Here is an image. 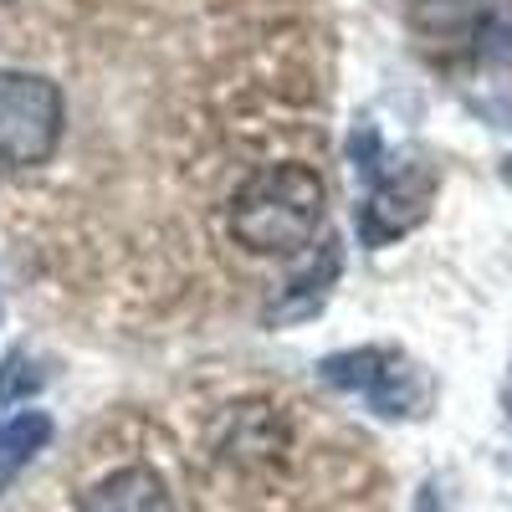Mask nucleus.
Here are the masks:
<instances>
[{
	"instance_id": "obj_1",
	"label": "nucleus",
	"mask_w": 512,
	"mask_h": 512,
	"mask_svg": "<svg viewBox=\"0 0 512 512\" xmlns=\"http://www.w3.org/2000/svg\"><path fill=\"white\" fill-rule=\"evenodd\" d=\"M328 210L323 175L308 164H267L231 200V236L246 251H303Z\"/></svg>"
},
{
	"instance_id": "obj_2",
	"label": "nucleus",
	"mask_w": 512,
	"mask_h": 512,
	"mask_svg": "<svg viewBox=\"0 0 512 512\" xmlns=\"http://www.w3.org/2000/svg\"><path fill=\"white\" fill-rule=\"evenodd\" d=\"M318 379L333 384V390L364 395L369 410L384 415V420H410V415H425V405H431V374H425L415 359H405L400 349L328 354L318 364Z\"/></svg>"
},
{
	"instance_id": "obj_3",
	"label": "nucleus",
	"mask_w": 512,
	"mask_h": 512,
	"mask_svg": "<svg viewBox=\"0 0 512 512\" xmlns=\"http://www.w3.org/2000/svg\"><path fill=\"white\" fill-rule=\"evenodd\" d=\"M62 144V93L52 77L0 72V164H47Z\"/></svg>"
},
{
	"instance_id": "obj_4",
	"label": "nucleus",
	"mask_w": 512,
	"mask_h": 512,
	"mask_svg": "<svg viewBox=\"0 0 512 512\" xmlns=\"http://www.w3.org/2000/svg\"><path fill=\"white\" fill-rule=\"evenodd\" d=\"M431 200H436V175L425 164H405L390 175L379 169V175H369V200L359 205V236L369 246H390L431 216Z\"/></svg>"
},
{
	"instance_id": "obj_5",
	"label": "nucleus",
	"mask_w": 512,
	"mask_h": 512,
	"mask_svg": "<svg viewBox=\"0 0 512 512\" xmlns=\"http://www.w3.org/2000/svg\"><path fill=\"white\" fill-rule=\"evenodd\" d=\"M77 512H175V497L154 466H123L82 497Z\"/></svg>"
},
{
	"instance_id": "obj_6",
	"label": "nucleus",
	"mask_w": 512,
	"mask_h": 512,
	"mask_svg": "<svg viewBox=\"0 0 512 512\" xmlns=\"http://www.w3.org/2000/svg\"><path fill=\"white\" fill-rule=\"evenodd\" d=\"M338 267H344V251H338V241H323L313 262L287 277V287L277 292V303L267 308V318L272 323H303V318H313L328 303V287L338 282Z\"/></svg>"
},
{
	"instance_id": "obj_7",
	"label": "nucleus",
	"mask_w": 512,
	"mask_h": 512,
	"mask_svg": "<svg viewBox=\"0 0 512 512\" xmlns=\"http://www.w3.org/2000/svg\"><path fill=\"white\" fill-rule=\"evenodd\" d=\"M52 441V415L47 410H21L16 420L0 425V492H6L21 466H31V456Z\"/></svg>"
},
{
	"instance_id": "obj_8",
	"label": "nucleus",
	"mask_w": 512,
	"mask_h": 512,
	"mask_svg": "<svg viewBox=\"0 0 512 512\" xmlns=\"http://www.w3.org/2000/svg\"><path fill=\"white\" fill-rule=\"evenodd\" d=\"M36 390H41V369H36V364H26V349H16L6 364H0V410L31 400Z\"/></svg>"
},
{
	"instance_id": "obj_9",
	"label": "nucleus",
	"mask_w": 512,
	"mask_h": 512,
	"mask_svg": "<svg viewBox=\"0 0 512 512\" xmlns=\"http://www.w3.org/2000/svg\"><path fill=\"white\" fill-rule=\"evenodd\" d=\"M472 16H477V0H415V21L420 26L451 31L456 21H472Z\"/></svg>"
},
{
	"instance_id": "obj_10",
	"label": "nucleus",
	"mask_w": 512,
	"mask_h": 512,
	"mask_svg": "<svg viewBox=\"0 0 512 512\" xmlns=\"http://www.w3.org/2000/svg\"><path fill=\"white\" fill-rule=\"evenodd\" d=\"M502 180H507V185H512V159H507V164H502Z\"/></svg>"
},
{
	"instance_id": "obj_11",
	"label": "nucleus",
	"mask_w": 512,
	"mask_h": 512,
	"mask_svg": "<svg viewBox=\"0 0 512 512\" xmlns=\"http://www.w3.org/2000/svg\"><path fill=\"white\" fill-rule=\"evenodd\" d=\"M507 410H512V379H507Z\"/></svg>"
}]
</instances>
